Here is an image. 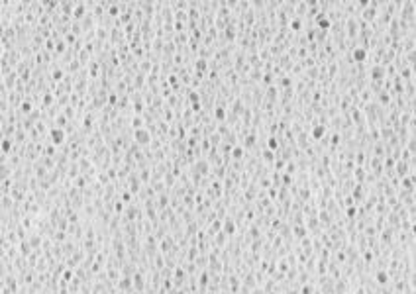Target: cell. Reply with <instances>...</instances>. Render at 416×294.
<instances>
[{"mask_svg":"<svg viewBox=\"0 0 416 294\" xmlns=\"http://www.w3.org/2000/svg\"><path fill=\"white\" fill-rule=\"evenodd\" d=\"M22 253H24V255H28V253H30V247H28V243H22Z\"/></svg>","mask_w":416,"mask_h":294,"instance_id":"obj_32","label":"cell"},{"mask_svg":"<svg viewBox=\"0 0 416 294\" xmlns=\"http://www.w3.org/2000/svg\"><path fill=\"white\" fill-rule=\"evenodd\" d=\"M353 214H355V208H348V216L353 218Z\"/></svg>","mask_w":416,"mask_h":294,"instance_id":"obj_33","label":"cell"},{"mask_svg":"<svg viewBox=\"0 0 416 294\" xmlns=\"http://www.w3.org/2000/svg\"><path fill=\"white\" fill-rule=\"evenodd\" d=\"M51 100H53V96H51V94H45V96H43V104H45V106H49Z\"/></svg>","mask_w":416,"mask_h":294,"instance_id":"obj_30","label":"cell"},{"mask_svg":"<svg viewBox=\"0 0 416 294\" xmlns=\"http://www.w3.org/2000/svg\"><path fill=\"white\" fill-rule=\"evenodd\" d=\"M57 124H59L57 127H63V126L67 124V118H65V116H59V118H57Z\"/></svg>","mask_w":416,"mask_h":294,"instance_id":"obj_25","label":"cell"},{"mask_svg":"<svg viewBox=\"0 0 416 294\" xmlns=\"http://www.w3.org/2000/svg\"><path fill=\"white\" fill-rule=\"evenodd\" d=\"M116 100H118V96H116V94H108V102L110 104H116Z\"/></svg>","mask_w":416,"mask_h":294,"instance_id":"obj_31","label":"cell"},{"mask_svg":"<svg viewBox=\"0 0 416 294\" xmlns=\"http://www.w3.org/2000/svg\"><path fill=\"white\" fill-rule=\"evenodd\" d=\"M31 110H34V108H31V102H28V100L20 104V112H22V114H30Z\"/></svg>","mask_w":416,"mask_h":294,"instance_id":"obj_16","label":"cell"},{"mask_svg":"<svg viewBox=\"0 0 416 294\" xmlns=\"http://www.w3.org/2000/svg\"><path fill=\"white\" fill-rule=\"evenodd\" d=\"M132 282H134V284H136L137 288H140V290L143 288V280H141V275H136V276H134V280H132Z\"/></svg>","mask_w":416,"mask_h":294,"instance_id":"obj_22","label":"cell"},{"mask_svg":"<svg viewBox=\"0 0 416 294\" xmlns=\"http://www.w3.org/2000/svg\"><path fill=\"white\" fill-rule=\"evenodd\" d=\"M263 157H265V159H267V161H271V163H273V159H275V155H273V151H265V155H263Z\"/></svg>","mask_w":416,"mask_h":294,"instance_id":"obj_28","label":"cell"},{"mask_svg":"<svg viewBox=\"0 0 416 294\" xmlns=\"http://www.w3.org/2000/svg\"><path fill=\"white\" fill-rule=\"evenodd\" d=\"M214 116H216V120H224L226 118V110H224V106H216V110H214Z\"/></svg>","mask_w":416,"mask_h":294,"instance_id":"obj_14","label":"cell"},{"mask_svg":"<svg viewBox=\"0 0 416 294\" xmlns=\"http://www.w3.org/2000/svg\"><path fill=\"white\" fill-rule=\"evenodd\" d=\"M108 14L110 16H118L120 14V4H112V6L108 8Z\"/></svg>","mask_w":416,"mask_h":294,"instance_id":"obj_21","label":"cell"},{"mask_svg":"<svg viewBox=\"0 0 416 294\" xmlns=\"http://www.w3.org/2000/svg\"><path fill=\"white\" fill-rule=\"evenodd\" d=\"M383 77H385V69L381 65H375L371 69V79L373 81H383Z\"/></svg>","mask_w":416,"mask_h":294,"instance_id":"obj_7","label":"cell"},{"mask_svg":"<svg viewBox=\"0 0 416 294\" xmlns=\"http://www.w3.org/2000/svg\"><path fill=\"white\" fill-rule=\"evenodd\" d=\"M196 169H198L200 175H206V173H208V165H206V163H198V165H196Z\"/></svg>","mask_w":416,"mask_h":294,"instance_id":"obj_23","label":"cell"},{"mask_svg":"<svg viewBox=\"0 0 416 294\" xmlns=\"http://www.w3.org/2000/svg\"><path fill=\"white\" fill-rule=\"evenodd\" d=\"M377 282H379V284H387V282H389L387 272H377Z\"/></svg>","mask_w":416,"mask_h":294,"instance_id":"obj_19","label":"cell"},{"mask_svg":"<svg viewBox=\"0 0 416 294\" xmlns=\"http://www.w3.org/2000/svg\"><path fill=\"white\" fill-rule=\"evenodd\" d=\"M0 149H2L4 155L10 153V149H12V141H10V137H4V139H2V143H0Z\"/></svg>","mask_w":416,"mask_h":294,"instance_id":"obj_11","label":"cell"},{"mask_svg":"<svg viewBox=\"0 0 416 294\" xmlns=\"http://www.w3.org/2000/svg\"><path fill=\"white\" fill-rule=\"evenodd\" d=\"M141 122H143V120H141L140 116H136V118H134V127H136V130H141V127H143Z\"/></svg>","mask_w":416,"mask_h":294,"instance_id":"obj_24","label":"cell"},{"mask_svg":"<svg viewBox=\"0 0 416 294\" xmlns=\"http://www.w3.org/2000/svg\"><path fill=\"white\" fill-rule=\"evenodd\" d=\"M267 147L271 149V151H275V149L279 147V141H277V137H269V139H267Z\"/></svg>","mask_w":416,"mask_h":294,"instance_id":"obj_17","label":"cell"},{"mask_svg":"<svg viewBox=\"0 0 416 294\" xmlns=\"http://www.w3.org/2000/svg\"><path fill=\"white\" fill-rule=\"evenodd\" d=\"M310 292H312L310 286H304V288H302V294H310Z\"/></svg>","mask_w":416,"mask_h":294,"instance_id":"obj_34","label":"cell"},{"mask_svg":"<svg viewBox=\"0 0 416 294\" xmlns=\"http://www.w3.org/2000/svg\"><path fill=\"white\" fill-rule=\"evenodd\" d=\"M295 233L298 237H304V228H295Z\"/></svg>","mask_w":416,"mask_h":294,"instance_id":"obj_29","label":"cell"},{"mask_svg":"<svg viewBox=\"0 0 416 294\" xmlns=\"http://www.w3.org/2000/svg\"><path fill=\"white\" fill-rule=\"evenodd\" d=\"M316 26H318L320 30H328V28H332V22H330L328 16L318 14V16H316Z\"/></svg>","mask_w":416,"mask_h":294,"instance_id":"obj_3","label":"cell"},{"mask_svg":"<svg viewBox=\"0 0 416 294\" xmlns=\"http://www.w3.org/2000/svg\"><path fill=\"white\" fill-rule=\"evenodd\" d=\"M194 67H196V71H198V77H202V73L208 69V61L206 59H198V61L194 63Z\"/></svg>","mask_w":416,"mask_h":294,"instance_id":"obj_10","label":"cell"},{"mask_svg":"<svg viewBox=\"0 0 416 294\" xmlns=\"http://www.w3.org/2000/svg\"><path fill=\"white\" fill-rule=\"evenodd\" d=\"M351 57H353L357 63H363L365 59H367V51H365V47H357V49H353Z\"/></svg>","mask_w":416,"mask_h":294,"instance_id":"obj_5","label":"cell"},{"mask_svg":"<svg viewBox=\"0 0 416 294\" xmlns=\"http://www.w3.org/2000/svg\"><path fill=\"white\" fill-rule=\"evenodd\" d=\"M397 173H398V176H406V175H410L408 173V167H410V163H404V161H398L397 165Z\"/></svg>","mask_w":416,"mask_h":294,"instance_id":"obj_8","label":"cell"},{"mask_svg":"<svg viewBox=\"0 0 416 294\" xmlns=\"http://www.w3.org/2000/svg\"><path fill=\"white\" fill-rule=\"evenodd\" d=\"M65 137H67V133H65L63 127H51V131H49L51 145H63V143H65Z\"/></svg>","mask_w":416,"mask_h":294,"instance_id":"obj_1","label":"cell"},{"mask_svg":"<svg viewBox=\"0 0 416 294\" xmlns=\"http://www.w3.org/2000/svg\"><path fill=\"white\" fill-rule=\"evenodd\" d=\"M224 232H226L228 235H232L234 232H236V226H234V222H230V220L224 222Z\"/></svg>","mask_w":416,"mask_h":294,"instance_id":"obj_13","label":"cell"},{"mask_svg":"<svg viewBox=\"0 0 416 294\" xmlns=\"http://www.w3.org/2000/svg\"><path fill=\"white\" fill-rule=\"evenodd\" d=\"M63 75H65V73H63L61 69H55V71L51 73V79H53V81H63Z\"/></svg>","mask_w":416,"mask_h":294,"instance_id":"obj_18","label":"cell"},{"mask_svg":"<svg viewBox=\"0 0 416 294\" xmlns=\"http://www.w3.org/2000/svg\"><path fill=\"white\" fill-rule=\"evenodd\" d=\"M134 135H136V141L140 143V145H147V143L151 141V135H149V131L145 130V127H141V130H136Z\"/></svg>","mask_w":416,"mask_h":294,"instance_id":"obj_2","label":"cell"},{"mask_svg":"<svg viewBox=\"0 0 416 294\" xmlns=\"http://www.w3.org/2000/svg\"><path fill=\"white\" fill-rule=\"evenodd\" d=\"M84 14H87V4H75L73 18L75 20H81V18H84Z\"/></svg>","mask_w":416,"mask_h":294,"instance_id":"obj_6","label":"cell"},{"mask_svg":"<svg viewBox=\"0 0 416 294\" xmlns=\"http://www.w3.org/2000/svg\"><path fill=\"white\" fill-rule=\"evenodd\" d=\"M71 279H73V272H71V271H65V272H63V280H65V282H69Z\"/></svg>","mask_w":416,"mask_h":294,"instance_id":"obj_26","label":"cell"},{"mask_svg":"<svg viewBox=\"0 0 416 294\" xmlns=\"http://www.w3.org/2000/svg\"><path fill=\"white\" fill-rule=\"evenodd\" d=\"M242 155H243V149L242 147H234L232 149V157L234 159H242Z\"/></svg>","mask_w":416,"mask_h":294,"instance_id":"obj_20","label":"cell"},{"mask_svg":"<svg viewBox=\"0 0 416 294\" xmlns=\"http://www.w3.org/2000/svg\"><path fill=\"white\" fill-rule=\"evenodd\" d=\"M402 188L406 190V192H412L414 190V173H410V175H406L402 179Z\"/></svg>","mask_w":416,"mask_h":294,"instance_id":"obj_4","label":"cell"},{"mask_svg":"<svg viewBox=\"0 0 416 294\" xmlns=\"http://www.w3.org/2000/svg\"><path fill=\"white\" fill-rule=\"evenodd\" d=\"M291 30H292V31H300V30H302V20H300V18H295V20L291 22Z\"/></svg>","mask_w":416,"mask_h":294,"instance_id":"obj_15","label":"cell"},{"mask_svg":"<svg viewBox=\"0 0 416 294\" xmlns=\"http://www.w3.org/2000/svg\"><path fill=\"white\" fill-rule=\"evenodd\" d=\"M132 284H134V282H132V279H130V276H124V279L120 280V288H122V290H130V288H132Z\"/></svg>","mask_w":416,"mask_h":294,"instance_id":"obj_12","label":"cell"},{"mask_svg":"<svg viewBox=\"0 0 416 294\" xmlns=\"http://www.w3.org/2000/svg\"><path fill=\"white\" fill-rule=\"evenodd\" d=\"M324 133H326V127H324L322 124H318V126L312 127V137H314V139H322Z\"/></svg>","mask_w":416,"mask_h":294,"instance_id":"obj_9","label":"cell"},{"mask_svg":"<svg viewBox=\"0 0 416 294\" xmlns=\"http://www.w3.org/2000/svg\"><path fill=\"white\" fill-rule=\"evenodd\" d=\"M10 204H12V200H10V196H2V206H4V208H8Z\"/></svg>","mask_w":416,"mask_h":294,"instance_id":"obj_27","label":"cell"}]
</instances>
